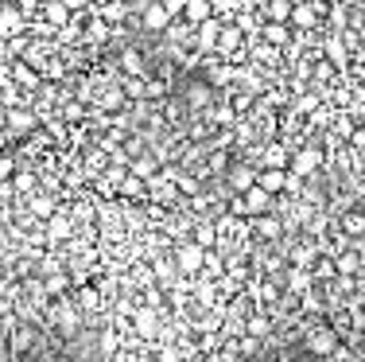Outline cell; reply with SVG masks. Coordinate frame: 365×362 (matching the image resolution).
<instances>
[{
  "label": "cell",
  "mask_w": 365,
  "mask_h": 362,
  "mask_svg": "<svg viewBox=\"0 0 365 362\" xmlns=\"http://www.w3.org/2000/svg\"><path fill=\"white\" fill-rule=\"evenodd\" d=\"M292 36H295V31L288 28V23H268V20H264V28H261V39H264V43H272V47H280V51L292 43Z\"/></svg>",
  "instance_id": "24"
},
{
  "label": "cell",
  "mask_w": 365,
  "mask_h": 362,
  "mask_svg": "<svg viewBox=\"0 0 365 362\" xmlns=\"http://www.w3.org/2000/svg\"><path fill=\"white\" fill-rule=\"evenodd\" d=\"M39 20H47L51 23V28H66V23H70V8L62 4V0H43V4H39Z\"/></svg>",
  "instance_id": "21"
},
{
  "label": "cell",
  "mask_w": 365,
  "mask_h": 362,
  "mask_svg": "<svg viewBox=\"0 0 365 362\" xmlns=\"http://www.w3.org/2000/svg\"><path fill=\"white\" fill-rule=\"evenodd\" d=\"M160 4L171 12V20H182V8H187V0H160Z\"/></svg>",
  "instance_id": "41"
},
{
  "label": "cell",
  "mask_w": 365,
  "mask_h": 362,
  "mask_svg": "<svg viewBox=\"0 0 365 362\" xmlns=\"http://www.w3.org/2000/svg\"><path fill=\"white\" fill-rule=\"evenodd\" d=\"M74 296H78V308L82 312H97V308H102V289H97V284H82Z\"/></svg>",
  "instance_id": "35"
},
{
  "label": "cell",
  "mask_w": 365,
  "mask_h": 362,
  "mask_svg": "<svg viewBox=\"0 0 365 362\" xmlns=\"http://www.w3.org/2000/svg\"><path fill=\"white\" fill-rule=\"evenodd\" d=\"M322 164H327V152H322V144H319V141H303V144L292 152L288 176H295V179H315Z\"/></svg>",
  "instance_id": "1"
},
{
  "label": "cell",
  "mask_w": 365,
  "mask_h": 362,
  "mask_svg": "<svg viewBox=\"0 0 365 362\" xmlns=\"http://www.w3.org/2000/svg\"><path fill=\"white\" fill-rule=\"evenodd\" d=\"M268 331H272V319L264 316V312H253V316L245 319V335H249V339H268Z\"/></svg>",
  "instance_id": "31"
},
{
  "label": "cell",
  "mask_w": 365,
  "mask_h": 362,
  "mask_svg": "<svg viewBox=\"0 0 365 362\" xmlns=\"http://www.w3.org/2000/svg\"><path fill=\"white\" fill-rule=\"evenodd\" d=\"M245 207H249V218L268 215V211H272V195L264 191V187H249V191H245Z\"/></svg>",
  "instance_id": "25"
},
{
  "label": "cell",
  "mask_w": 365,
  "mask_h": 362,
  "mask_svg": "<svg viewBox=\"0 0 365 362\" xmlns=\"http://www.w3.org/2000/svg\"><path fill=\"white\" fill-rule=\"evenodd\" d=\"M117 199H148V183L136 176H124L121 187H117Z\"/></svg>",
  "instance_id": "32"
},
{
  "label": "cell",
  "mask_w": 365,
  "mask_h": 362,
  "mask_svg": "<svg viewBox=\"0 0 365 362\" xmlns=\"http://www.w3.org/2000/svg\"><path fill=\"white\" fill-rule=\"evenodd\" d=\"M132 12H140V28L152 39H163V31L171 28V12L160 0H132Z\"/></svg>",
  "instance_id": "2"
},
{
  "label": "cell",
  "mask_w": 365,
  "mask_h": 362,
  "mask_svg": "<svg viewBox=\"0 0 365 362\" xmlns=\"http://www.w3.org/2000/svg\"><path fill=\"white\" fill-rule=\"evenodd\" d=\"M361 211H365V195H361Z\"/></svg>",
  "instance_id": "46"
},
{
  "label": "cell",
  "mask_w": 365,
  "mask_h": 362,
  "mask_svg": "<svg viewBox=\"0 0 365 362\" xmlns=\"http://www.w3.org/2000/svg\"><path fill=\"white\" fill-rule=\"evenodd\" d=\"M121 152H124V160H136V156H144V152H148V148H144V137H129Z\"/></svg>",
  "instance_id": "38"
},
{
  "label": "cell",
  "mask_w": 365,
  "mask_h": 362,
  "mask_svg": "<svg viewBox=\"0 0 365 362\" xmlns=\"http://www.w3.org/2000/svg\"><path fill=\"white\" fill-rule=\"evenodd\" d=\"M256 187H264V191L276 199L280 191H288V171H276V168H261L256 171Z\"/></svg>",
  "instance_id": "22"
},
{
  "label": "cell",
  "mask_w": 365,
  "mask_h": 362,
  "mask_svg": "<svg viewBox=\"0 0 365 362\" xmlns=\"http://www.w3.org/2000/svg\"><path fill=\"white\" fill-rule=\"evenodd\" d=\"M132 324H136V331L144 335V339L160 335V316H156L152 308H136V312H132Z\"/></svg>",
  "instance_id": "27"
},
{
  "label": "cell",
  "mask_w": 365,
  "mask_h": 362,
  "mask_svg": "<svg viewBox=\"0 0 365 362\" xmlns=\"http://www.w3.org/2000/svg\"><path fill=\"white\" fill-rule=\"evenodd\" d=\"M121 90L129 102H148V78H124L121 74Z\"/></svg>",
  "instance_id": "34"
},
{
  "label": "cell",
  "mask_w": 365,
  "mask_h": 362,
  "mask_svg": "<svg viewBox=\"0 0 365 362\" xmlns=\"http://www.w3.org/2000/svg\"><path fill=\"white\" fill-rule=\"evenodd\" d=\"M163 43H168V47H195V23L171 20V28L163 31Z\"/></svg>",
  "instance_id": "20"
},
{
  "label": "cell",
  "mask_w": 365,
  "mask_h": 362,
  "mask_svg": "<svg viewBox=\"0 0 365 362\" xmlns=\"http://www.w3.org/2000/svg\"><path fill=\"white\" fill-rule=\"evenodd\" d=\"M182 102H187V110H195V113H206L214 105V86L210 82H190L187 90H182Z\"/></svg>",
  "instance_id": "12"
},
{
  "label": "cell",
  "mask_w": 365,
  "mask_h": 362,
  "mask_svg": "<svg viewBox=\"0 0 365 362\" xmlns=\"http://www.w3.org/2000/svg\"><path fill=\"white\" fill-rule=\"evenodd\" d=\"M36 183H39V179H36V171H16V176H12V191L16 195H28V199H31V195H36Z\"/></svg>",
  "instance_id": "36"
},
{
  "label": "cell",
  "mask_w": 365,
  "mask_h": 362,
  "mask_svg": "<svg viewBox=\"0 0 365 362\" xmlns=\"http://www.w3.org/2000/svg\"><path fill=\"white\" fill-rule=\"evenodd\" d=\"M4 117H8V129L12 133H36L39 129V113L31 110V105H12V110H4Z\"/></svg>",
  "instance_id": "13"
},
{
  "label": "cell",
  "mask_w": 365,
  "mask_h": 362,
  "mask_svg": "<svg viewBox=\"0 0 365 362\" xmlns=\"http://www.w3.org/2000/svg\"><path fill=\"white\" fill-rule=\"evenodd\" d=\"M89 4H97V8H102V4H109V0H89Z\"/></svg>",
  "instance_id": "45"
},
{
  "label": "cell",
  "mask_w": 365,
  "mask_h": 362,
  "mask_svg": "<svg viewBox=\"0 0 365 362\" xmlns=\"http://www.w3.org/2000/svg\"><path fill=\"white\" fill-rule=\"evenodd\" d=\"M288 28H292V31H300V36H311V31H319V28H322L319 12L311 8V0H295V8H292V20H288Z\"/></svg>",
  "instance_id": "9"
},
{
  "label": "cell",
  "mask_w": 365,
  "mask_h": 362,
  "mask_svg": "<svg viewBox=\"0 0 365 362\" xmlns=\"http://www.w3.org/2000/svg\"><path fill=\"white\" fill-rule=\"evenodd\" d=\"M16 36H28V16H23L20 4H4L0 8V43Z\"/></svg>",
  "instance_id": "8"
},
{
  "label": "cell",
  "mask_w": 365,
  "mask_h": 362,
  "mask_svg": "<svg viewBox=\"0 0 365 362\" xmlns=\"http://www.w3.org/2000/svg\"><path fill=\"white\" fill-rule=\"evenodd\" d=\"M163 171V160L156 152H144V156H136V160H129V176H136V179H156Z\"/></svg>",
  "instance_id": "18"
},
{
  "label": "cell",
  "mask_w": 365,
  "mask_h": 362,
  "mask_svg": "<svg viewBox=\"0 0 365 362\" xmlns=\"http://www.w3.org/2000/svg\"><path fill=\"white\" fill-rule=\"evenodd\" d=\"M36 347V327L31 324H16L12 331H8V351H12V358H23V351Z\"/></svg>",
  "instance_id": "17"
},
{
  "label": "cell",
  "mask_w": 365,
  "mask_h": 362,
  "mask_svg": "<svg viewBox=\"0 0 365 362\" xmlns=\"http://www.w3.org/2000/svg\"><path fill=\"white\" fill-rule=\"evenodd\" d=\"M249 234H256L261 242H276L280 234H284V218L280 215H256V218H249Z\"/></svg>",
  "instance_id": "15"
},
{
  "label": "cell",
  "mask_w": 365,
  "mask_h": 362,
  "mask_svg": "<svg viewBox=\"0 0 365 362\" xmlns=\"http://www.w3.org/2000/svg\"><path fill=\"white\" fill-rule=\"evenodd\" d=\"M338 347H342V339H338V327H330V324H319L303 335V351L311 358H330Z\"/></svg>",
  "instance_id": "3"
},
{
  "label": "cell",
  "mask_w": 365,
  "mask_h": 362,
  "mask_svg": "<svg viewBox=\"0 0 365 362\" xmlns=\"http://www.w3.org/2000/svg\"><path fill=\"white\" fill-rule=\"evenodd\" d=\"M74 238V218L66 215V207H59L51 218H47V245H59Z\"/></svg>",
  "instance_id": "16"
},
{
  "label": "cell",
  "mask_w": 365,
  "mask_h": 362,
  "mask_svg": "<svg viewBox=\"0 0 365 362\" xmlns=\"http://www.w3.org/2000/svg\"><path fill=\"white\" fill-rule=\"evenodd\" d=\"M202 265H206V250L198 242H190V238H187V242L175 245V269L182 277H198V273H202Z\"/></svg>",
  "instance_id": "4"
},
{
  "label": "cell",
  "mask_w": 365,
  "mask_h": 362,
  "mask_svg": "<svg viewBox=\"0 0 365 362\" xmlns=\"http://www.w3.org/2000/svg\"><path fill=\"white\" fill-rule=\"evenodd\" d=\"M8 78L20 86V94H39V90H43V74L31 67L28 59H16L12 67H8Z\"/></svg>",
  "instance_id": "7"
},
{
  "label": "cell",
  "mask_w": 365,
  "mask_h": 362,
  "mask_svg": "<svg viewBox=\"0 0 365 362\" xmlns=\"http://www.w3.org/2000/svg\"><path fill=\"white\" fill-rule=\"evenodd\" d=\"M261 168H276V171H288V164H292V148L284 141H264L261 144Z\"/></svg>",
  "instance_id": "10"
},
{
  "label": "cell",
  "mask_w": 365,
  "mask_h": 362,
  "mask_svg": "<svg viewBox=\"0 0 365 362\" xmlns=\"http://www.w3.org/2000/svg\"><path fill=\"white\" fill-rule=\"evenodd\" d=\"M222 28H226V23H222L218 16H214V20H206V23H198V28H195V51L198 55H214V51H218Z\"/></svg>",
  "instance_id": "11"
},
{
  "label": "cell",
  "mask_w": 365,
  "mask_h": 362,
  "mask_svg": "<svg viewBox=\"0 0 365 362\" xmlns=\"http://www.w3.org/2000/svg\"><path fill=\"white\" fill-rule=\"evenodd\" d=\"M55 211H59V203H55L51 195H39V191H36V195L28 199V215H31V218H43V222H47Z\"/></svg>",
  "instance_id": "30"
},
{
  "label": "cell",
  "mask_w": 365,
  "mask_h": 362,
  "mask_svg": "<svg viewBox=\"0 0 365 362\" xmlns=\"http://www.w3.org/2000/svg\"><path fill=\"white\" fill-rule=\"evenodd\" d=\"M20 171V164H16L12 152H0V183H12V176Z\"/></svg>",
  "instance_id": "37"
},
{
  "label": "cell",
  "mask_w": 365,
  "mask_h": 362,
  "mask_svg": "<svg viewBox=\"0 0 365 362\" xmlns=\"http://www.w3.org/2000/svg\"><path fill=\"white\" fill-rule=\"evenodd\" d=\"M190 292L198 296V308H202V312H214V308L222 304V289H218V281H206V277H198Z\"/></svg>",
  "instance_id": "19"
},
{
  "label": "cell",
  "mask_w": 365,
  "mask_h": 362,
  "mask_svg": "<svg viewBox=\"0 0 365 362\" xmlns=\"http://www.w3.org/2000/svg\"><path fill=\"white\" fill-rule=\"evenodd\" d=\"M361 308H365V304H361Z\"/></svg>",
  "instance_id": "47"
},
{
  "label": "cell",
  "mask_w": 365,
  "mask_h": 362,
  "mask_svg": "<svg viewBox=\"0 0 365 362\" xmlns=\"http://www.w3.org/2000/svg\"><path fill=\"white\" fill-rule=\"evenodd\" d=\"M292 8H295V0H264L261 16L268 23H288V20H292Z\"/></svg>",
  "instance_id": "23"
},
{
  "label": "cell",
  "mask_w": 365,
  "mask_h": 362,
  "mask_svg": "<svg viewBox=\"0 0 365 362\" xmlns=\"http://www.w3.org/2000/svg\"><path fill=\"white\" fill-rule=\"evenodd\" d=\"M190 242H198L202 250H214V245H218V222L214 218L195 222V238H190Z\"/></svg>",
  "instance_id": "29"
},
{
  "label": "cell",
  "mask_w": 365,
  "mask_h": 362,
  "mask_svg": "<svg viewBox=\"0 0 365 362\" xmlns=\"http://www.w3.org/2000/svg\"><path fill=\"white\" fill-rule=\"evenodd\" d=\"M346 144H350L354 152H358L361 160H365V125H358V129H354V137H350V141H346Z\"/></svg>",
  "instance_id": "40"
},
{
  "label": "cell",
  "mask_w": 365,
  "mask_h": 362,
  "mask_svg": "<svg viewBox=\"0 0 365 362\" xmlns=\"http://www.w3.org/2000/svg\"><path fill=\"white\" fill-rule=\"evenodd\" d=\"M0 362H12V351H8V343H0Z\"/></svg>",
  "instance_id": "43"
},
{
  "label": "cell",
  "mask_w": 365,
  "mask_h": 362,
  "mask_svg": "<svg viewBox=\"0 0 365 362\" xmlns=\"http://www.w3.org/2000/svg\"><path fill=\"white\" fill-rule=\"evenodd\" d=\"M51 362H74V358H70V355H62V351H59V355H55Z\"/></svg>",
  "instance_id": "44"
},
{
  "label": "cell",
  "mask_w": 365,
  "mask_h": 362,
  "mask_svg": "<svg viewBox=\"0 0 365 362\" xmlns=\"http://www.w3.org/2000/svg\"><path fill=\"white\" fill-rule=\"evenodd\" d=\"M330 261H334V273H338V277H358V273H361V257H358L354 250L334 253Z\"/></svg>",
  "instance_id": "28"
},
{
  "label": "cell",
  "mask_w": 365,
  "mask_h": 362,
  "mask_svg": "<svg viewBox=\"0 0 365 362\" xmlns=\"http://www.w3.org/2000/svg\"><path fill=\"white\" fill-rule=\"evenodd\" d=\"M66 8H70V16L74 12H89V0H62Z\"/></svg>",
  "instance_id": "42"
},
{
  "label": "cell",
  "mask_w": 365,
  "mask_h": 362,
  "mask_svg": "<svg viewBox=\"0 0 365 362\" xmlns=\"http://www.w3.org/2000/svg\"><path fill=\"white\" fill-rule=\"evenodd\" d=\"M237 351H241V358H256V355H261V339L241 335V339H237Z\"/></svg>",
  "instance_id": "39"
},
{
  "label": "cell",
  "mask_w": 365,
  "mask_h": 362,
  "mask_svg": "<svg viewBox=\"0 0 365 362\" xmlns=\"http://www.w3.org/2000/svg\"><path fill=\"white\" fill-rule=\"evenodd\" d=\"M256 171H261L256 164L234 160V164H229V171L222 176V179H226V191H229V195H245L249 187H256Z\"/></svg>",
  "instance_id": "6"
},
{
  "label": "cell",
  "mask_w": 365,
  "mask_h": 362,
  "mask_svg": "<svg viewBox=\"0 0 365 362\" xmlns=\"http://www.w3.org/2000/svg\"><path fill=\"white\" fill-rule=\"evenodd\" d=\"M59 121H62V125H82V121H89V110L82 102H62Z\"/></svg>",
  "instance_id": "33"
},
{
  "label": "cell",
  "mask_w": 365,
  "mask_h": 362,
  "mask_svg": "<svg viewBox=\"0 0 365 362\" xmlns=\"http://www.w3.org/2000/svg\"><path fill=\"white\" fill-rule=\"evenodd\" d=\"M334 230H342L350 242H361L365 238V211L361 207H346L342 215L334 218Z\"/></svg>",
  "instance_id": "14"
},
{
  "label": "cell",
  "mask_w": 365,
  "mask_h": 362,
  "mask_svg": "<svg viewBox=\"0 0 365 362\" xmlns=\"http://www.w3.org/2000/svg\"><path fill=\"white\" fill-rule=\"evenodd\" d=\"M117 67H121L124 78H148V74H152V59H148L140 47L129 43V47H121V51H117Z\"/></svg>",
  "instance_id": "5"
},
{
  "label": "cell",
  "mask_w": 365,
  "mask_h": 362,
  "mask_svg": "<svg viewBox=\"0 0 365 362\" xmlns=\"http://www.w3.org/2000/svg\"><path fill=\"white\" fill-rule=\"evenodd\" d=\"M182 20L187 23H206V20H214V0H187V8H182Z\"/></svg>",
  "instance_id": "26"
}]
</instances>
